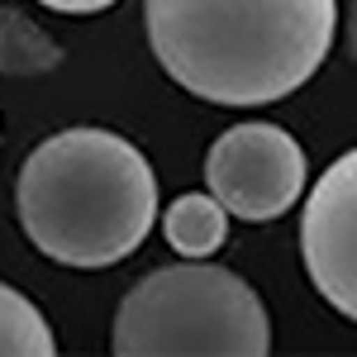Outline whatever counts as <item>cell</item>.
I'll list each match as a JSON object with an SVG mask.
<instances>
[{
	"label": "cell",
	"instance_id": "3957f363",
	"mask_svg": "<svg viewBox=\"0 0 357 357\" xmlns=\"http://www.w3.org/2000/svg\"><path fill=\"white\" fill-rule=\"evenodd\" d=\"M110 343L119 357H262L272 319L238 272L186 257L148 272L119 301Z\"/></svg>",
	"mask_w": 357,
	"mask_h": 357
},
{
	"label": "cell",
	"instance_id": "5b68a950",
	"mask_svg": "<svg viewBox=\"0 0 357 357\" xmlns=\"http://www.w3.org/2000/svg\"><path fill=\"white\" fill-rule=\"evenodd\" d=\"M301 252L314 291L338 310L357 314V158L338 162L310 186L301 215Z\"/></svg>",
	"mask_w": 357,
	"mask_h": 357
},
{
	"label": "cell",
	"instance_id": "8992f818",
	"mask_svg": "<svg viewBox=\"0 0 357 357\" xmlns=\"http://www.w3.org/2000/svg\"><path fill=\"white\" fill-rule=\"evenodd\" d=\"M158 220H162L167 243L176 248L181 257H210V252H220L224 238H229V210H224L210 191L176 195Z\"/></svg>",
	"mask_w": 357,
	"mask_h": 357
},
{
	"label": "cell",
	"instance_id": "7a4b0ae2",
	"mask_svg": "<svg viewBox=\"0 0 357 357\" xmlns=\"http://www.w3.org/2000/svg\"><path fill=\"white\" fill-rule=\"evenodd\" d=\"M15 210L43 257L82 272L114 267L153 234L158 176L129 138L62 129L24 158Z\"/></svg>",
	"mask_w": 357,
	"mask_h": 357
},
{
	"label": "cell",
	"instance_id": "52a82bcc",
	"mask_svg": "<svg viewBox=\"0 0 357 357\" xmlns=\"http://www.w3.org/2000/svg\"><path fill=\"white\" fill-rule=\"evenodd\" d=\"M57 338L24 291L0 281V357H53Z\"/></svg>",
	"mask_w": 357,
	"mask_h": 357
},
{
	"label": "cell",
	"instance_id": "277c9868",
	"mask_svg": "<svg viewBox=\"0 0 357 357\" xmlns=\"http://www.w3.org/2000/svg\"><path fill=\"white\" fill-rule=\"evenodd\" d=\"M305 176H310L305 148L281 124H267V119L224 129L215 148L205 153L210 195L234 220L248 224L281 220L305 195Z\"/></svg>",
	"mask_w": 357,
	"mask_h": 357
},
{
	"label": "cell",
	"instance_id": "ba28073f",
	"mask_svg": "<svg viewBox=\"0 0 357 357\" xmlns=\"http://www.w3.org/2000/svg\"><path fill=\"white\" fill-rule=\"evenodd\" d=\"M53 62H57V43L48 33H38L15 10H0V67L5 72H48Z\"/></svg>",
	"mask_w": 357,
	"mask_h": 357
},
{
	"label": "cell",
	"instance_id": "9c48e42d",
	"mask_svg": "<svg viewBox=\"0 0 357 357\" xmlns=\"http://www.w3.org/2000/svg\"><path fill=\"white\" fill-rule=\"evenodd\" d=\"M38 5H48L57 15H96V10H110L119 0H38Z\"/></svg>",
	"mask_w": 357,
	"mask_h": 357
},
{
	"label": "cell",
	"instance_id": "6da1fadb",
	"mask_svg": "<svg viewBox=\"0 0 357 357\" xmlns=\"http://www.w3.org/2000/svg\"><path fill=\"white\" fill-rule=\"evenodd\" d=\"M148 43L181 91L210 105H276L333 48L338 0H143Z\"/></svg>",
	"mask_w": 357,
	"mask_h": 357
}]
</instances>
